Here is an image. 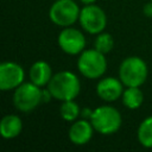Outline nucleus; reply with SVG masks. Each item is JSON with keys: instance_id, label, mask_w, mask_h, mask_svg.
<instances>
[{"instance_id": "f257e3e1", "label": "nucleus", "mask_w": 152, "mask_h": 152, "mask_svg": "<svg viewBox=\"0 0 152 152\" xmlns=\"http://www.w3.org/2000/svg\"><path fill=\"white\" fill-rule=\"evenodd\" d=\"M48 89L52 97L59 101L75 100L81 91V82L76 74L69 70L59 71L52 75Z\"/></svg>"}, {"instance_id": "f03ea898", "label": "nucleus", "mask_w": 152, "mask_h": 152, "mask_svg": "<svg viewBox=\"0 0 152 152\" xmlns=\"http://www.w3.org/2000/svg\"><path fill=\"white\" fill-rule=\"evenodd\" d=\"M89 120L94 129L103 135L116 133L122 124V116L120 112L116 108L107 104L95 108Z\"/></svg>"}, {"instance_id": "7ed1b4c3", "label": "nucleus", "mask_w": 152, "mask_h": 152, "mask_svg": "<svg viewBox=\"0 0 152 152\" xmlns=\"http://www.w3.org/2000/svg\"><path fill=\"white\" fill-rule=\"evenodd\" d=\"M148 76L146 62L138 56L126 57L119 66V78L126 87H140Z\"/></svg>"}, {"instance_id": "20e7f679", "label": "nucleus", "mask_w": 152, "mask_h": 152, "mask_svg": "<svg viewBox=\"0 0 152 152\" xmlns=\"http://www.w3.org/2000/svg\"><path fill=\"white\" fill-rule=\"evenodd\" d=\"M77 69L86 78L95 80L104 75L107 70V59L104 53L94 49L83 50L77 59Z\"/></svg>"}, {"instance_id": "39448f33", "label": "nucleus", "mask_w": 152, "mask_h": 152, "mask_svg": "<svg viewBox=\"0 0 152 152\" xmlns=\"http://www.w3.org/2000/svg\"><path fill=\"white\" fill-rule=\"evenodd\" d=\"M43 102V89L32 82L21 83L14 89L13 104L23 113H28L36 109Z\"/></svg>"}, {"instance_id": "423d86ee", "label": "nucleus", "mask_w": 152, "mask_h": 152, "mask_svg": "<svg viewBox=\"0 0 152 152\" xmlns=\"http://www.w3.org/2000/svg\"><path fill=\"white\" fill-rule=\"evenodd\" d=\"M80 7L74 0H56L50 10V20L61 27H68L75 24L80 18Z\"/></svg>"}, {"instance_id": "0eeeda50", "label": "nucleus", "mask_w": 152, "mask_h": 152, "mask_svg": "<svg viewBox=\"0 0 152 152\" xmlns=\"http://www.w3.org/2000/svg\"><path fill=\"white\" fill-rule=\"evenodd\" d=\"M78 21L86 32L90 34H99L104 31L107 26V15L104 11L95 4L84 5V7L81 8Z\"/></svg>"}, {"instance_id": "6e6552de", "label": "nucleus", "mask_w": 152, "mask_h": 152, "mask_svg": "<svg viewBox=\"0 0 152 152\" xmlns=\"http://www.w3.org/2000/svg\"><path fill=\"white\" fill-rule=\"evenodd\" d=\"M57 42H58V46L61 48V50L65 52L66 55L76 56L81 53L83 50H86L84 34L80 30L71 27V26L64 27L59 32Z\"/></svg>"}, {"instance_id": "1a4fd4ad", "label": "nucleus", "mask_w": 152, "mask_h": 152, "mask_svg": "<svg viewBox=\"0 0 152 152\" xmlns=\"http://www.w3.org/2000/svg\"><path fill=\"white\" fill-rule=\"evenodd\" d=\"M25 71L15 62H2L0 64V89L2 91L12 90L24 83Z\"/></svg>"}, {"instance_id": "9d476101", "label": "nucleus", "mask_w": 152, "mask_h": 152, "mask_svg": "<svg viewBox=\"0 0 152 152\" xmlns=\"http://www.w3.org/2000/svg\"><path fill=\"white\" fill-rule=\"evenodd\" d=\"M124 83L115 77H103L96 86V94L106 102H113L122 96Z\"/></svg>"}, {"instance_id": "9b49d317", "label": "nucleus", "mask_w": 152, "mask_h": 152, "mask_svg": "<svg viewBox=\"0 0 152 152\" xmlns=\"http://www.w3.org/2000/svg\"><path fill=\"white\" fill-rule=\"evenodd\" d=\"M94 127L88 119L75 120L69 128V139L75 145H86L90 141L94 133Z\"/></svg>"}, {"instance_id": "f8f14e48", "label": "nucleus", "mask_w": 152, "mask_h": 152, "mask_svg": "<svg viewBox=\"0 0 152 152\" xmlns=\"http://www.w3.org/2000/svg\"><path fill=\"white\" fill-rule=\"evenodd\" d=\"M28 75H30V80L32 83L43 88L49 84V82L52 77V70L48 62L37 61L31 65Z\"/></svg>"}, {"instance_id": "ddd939ff", "label": "nucleus", "mask_w": 152, "mask_h": 152, "mask_svg": "<svg viewBox=\"0 0 152 152\" xmlns=\"http://www.w3.org/2000/svg\"><path fill=\"white\" fill-rule=\"evenodd\" d=\"M23 129V121L18 115H5L0 122V133L4 139L17 138Z\"/></svg>"}, {"instance_id": "4468645a", "label": "nucleus", "mask_w": 152, "mask_h": 152, "mask_svg": "<svg viewBox=\"0 0 152 152\" xmlns=\"http://www.w3.org/2000/svg\"><path fill=\"white\" fill-rule=\"evenodd\" d=\"M122 102L128 109H138L144 101V94L140 87H127L122 93Z\"/></svg>"}, {"instance_id": "2eb2a0df", "label": "nucleus", "mask_w": 152, "mask_h": 152, "mask_svg": "<svg viewBox=\"0 0 152 152\" xmlns=\"http://www.w3.org/2000/svg\"><path fill=\"white\" fill-rule=\"evenodd\" d=\"M137 137L141 146L146 148H152V116H148L140 122Z\"/></svg>"}, {"instance_id": "dca6fc26", "label": "nucleus", "mask_w": 152, "mask_h": 152, "mask_svg": "<svg viewBox=\"0 0 152 152\" xmlns=\"http://www.w3.org/2000/svg\"><path fill=\"white\" fill-rule=\"evenodd\" d=\"M59 114L63 120L74 122L81 115V109L74 100H68V101L62 102L61 108H59Z\"/></svg>"}, {"instance_id": "f3484780", "label": "nucleus", "mask_w": 152, "mask_h": 152, "mask_svg": "<svg viewBox=\"0 0 152 152\" xmlns=\"http://www.w3.org/2000/svg\"><path fill=\"white\" fill-rule=\"evenodd\" d=\"M113 46H114V38H113V36L110 33L102 31L96 36L95 42H94V48L97 51H100V52L106 55L109 51H112Z\"/></svg>"}, {"instance_id": "a211bd4d", "label": "nucleus", "mask_w": 152, "mask_h": 152, "mask_svg": "<svg viewBox=\"0 0 152 152\" xmlns=\"http://www.w3.org/2000/svg\"><path fill=\"white\" fill-rule=\"evenodd\" d=\"M91 114H93V110L89 109V108H84V109L81 110V116H82L83 119H90Z\"/></svg>"}, {"instance_id": "6ab92c4d", "label": "nucleus", "mask_w": 152, "mask_h": 152, "mask_svg": "<svg viewBox=\"0 0 152 152\" xmlns=\"http://www.w3.org/2000/svg\"><path fill=\"white\" fill-rule=\"evenodd\" d=\"M144 13H145V15H147V17H150V18L152 17V2H151V1L145 5V7H144Z\"/></svg>"}, {"instance_id": "aec40b11", "label": "nucleus", "mask_w": 152, "mask_h": 152, "mask_svg": "<svg viewBox=\"0 0 152 152\" xmlns=\"http://www.w3.org/2000/svg\"><path fill=\"white\" fill-rule=\"evenodd\" d=\"M81 2L84 5H91V4H95L96 0H81Z\"/></svg>"}, {"instance_id": "412c9836", "label": "nucleus", "mask_w": 152, "mask_h": 152, "mask_svg": "<svg viewBox=\"0 0 152 152\" xmlns=\"http://www.w3.org/2000/svg\"><path fill=\"white\" fill-rule=\"evenodd\" d=\"M151 2H152V0H151Z\"/></svg>"}]
</instances>
